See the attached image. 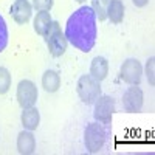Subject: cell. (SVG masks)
Here are the masks:
<instances>
[{"instance_id": "cell-14", "label": "cell", "mask_w": 155, "mask_h": 155, "mask_svg": "<svg viewBox=\"0 0 155 155\" xmlns=\"http://www.w3.org/2000/svg\"><path fill=\"white\" fill-rule=\"evenodd\" d=\"M107 19L113 25H118L124 20V5L121 0H110L107 6Z\"/></svg>"}, {"instance_id": "cell-19", "label": "cell", "mask_w": 155, "mask_h": 155, "mask_svg": "<svg viewBox=\"0 0 155 155\" xmlns=\"http://www.w3.org/2000/svg\"><path fill=\"white\" fill-rule=\"evenodd\" d=\"M54 5V0H33V8L36 11H50Z\"/></svg>"}, {"instance_id": "cell-10", "label": "cell", "mask_w": 155, "mask_h": 155, "mask_svg": "<svg viewBox=\"0 0 155 155\" xmlns=\"http://www.w3.org/2000/svg\"><path fill=\"white\" fill-rule=\"evenodd\" d=\"M17 150L22 155H31L36 150V138L31 130H23L17 137Z\"/></svg>"}, {"instance_id": "cell-22", "label": "cell", "mask_w": 155, "mask_h": 155, "mask_svg": "<svg viewBox=\"0 0 155 155\" xmlns=\"http://www.w3.org/2000/svg\"><path fill=\"white\" fill-rule=\"evenodd\" d=\"M76 2H79V3H84V2H85V0H76Z\"/></svg>"}, {"instance_id": "cell-4", "label": "cell", "mask_w": 155, "mask_h": 155, "mask_svg": "<svg viewBox=\"0 0 155 155\" xmlns=\"http://www.w3.org/2000/svg\"><path fill=\"white\" fill-rule=\"evenodd\" d=\"M101 82L96 81L95 78H92L90 74H82L78 81V85H76V92L79 95L81 101L84 104L90 106L98 99V96L101 95Z\"/></svg>"}, {"instance_id": "cell-12", "label": "cell", "mask_w": 155, "mask_h": 155, "mask_svg": "<svg viewBox=\"0 0 155 155\" xmlns=\"http://www.w3.org/2000/svg\"><path fill=\"white\" fill-rule=\"evenodd\" d=\"M39 123H41V113L36 107H28V109H23L22 112V124L27 130H34L37 129Z\"/></svg>"}, {"instance_id": "cell-17", "label": "cell", "mask_w": 155, "mask_h": 155, "mask_svg": "<svg viewBox=\"0 0 155 155\" xmlns=\"http://www.w3.org/2000/svg\"><path fill=\"white\" fill-rule=\"evenodd\" d=\"M11 87V74L5 67H0V95H5Z\"/></svg>"}, {"instance_id": "cell-1", "label": "cell", "mask_w": 155, "mask_h": 155, "mask_svg": "<svg viewBox=\"0 0 155 155\" xmlns=\"http://www.w3.org/2000/svg\"><path fill=\"white\" fill-rule=\"evenodd\" d=\"M96 14L92 6H81L68 17L65 25L67 41L82 53H88L96 44L98 27Z\"/></svg>"}, {"instance_id": "cell-13", "label": "cell", "mask_w": 155, "mask_h": 155, "mask_svg": "<svg viewBox=\"0 0 155 155\" xmlns=\"http://www.w3.org/2000/svg\"><path fill=\"white\" fill-rule=\"evenodd\" d=\"M42 87L45 92L48 93H54L61 87V76L54 70H47L42 76Z\"/></svg>"}, {"instance_id": "cell-11", "label": "cell", "mask_w": 155, "mask_h": 155, "mask_svg": "<svg viewBox=\"0 0 155 155\" xmlns=\"http://www.w3.org/2000/svg\"><path fill=\"white\" fill-rule=\"evenodd\" d=\"M109 74V62L106 58L102 56H96L92 64H90V76L95 78L96 81H104Z\"/></svg>"}, {"instance_id": "cell-7", "label": "cell", "mask_w": 155, "mask_h": 155, "mask_svg": "<svg viewBox=\"0 0 155 155\" xmlns=\"http://www.w3.org/2000/svg\"><path fill=\"white\" fill-rule=\"evenodd\" d=\"M141 76H143V67L138 59H126L121 65V70H120V78L130 84V85H138L141 82Z\"/></svg>"}, {"instance_id": "cell-8", "label": "cell", "mask_w": 155, "mask_h": 155, "mask_svg": "<svg viewBox=\"0 0 155 155\" xmlns=\"http://www.w3.org/2000/svg\"><path fill=\"white\" fill-rule=\"evenodd\" d=\"M123 106L129 113H137L143 107V92L137 85L129 87L123 95Z\"/></svg>"}, {"instance_id": "cell-20", "label": "cell", "mask_w": 155, "mask_h": 155, "mask_svg": "<svg viewBox=\"0 0 155 155\" xmlns=\"http://www.w3.org/2000/svg\"><path fill=\"white\" fill-rule=\"evenodd\" d=\"M153 62H155V58H150L146 64V76H147V81H149L150 85L155 84V79H153V65L155 64Z\"/></svg>"}, {"instance_id": "cell-5", "label": "cell", "mask_w": 155, "mask_h": 155, "mask_svg": "<svg viewBox=\"0 0 155 155\" xmlns=\"http://www.w3.org/2000/svg\"><path fill=\"white\" fill-rule=\"evenodd\" d=\"M93 104H95V110H93L95 120L106 126L110 124L112 116L115 113V99L109 95H99Z\"/></svg>"}, {"instance_id": "cell-18", "label": "cell", "mask_w": 155, "mask_h": 155, "mask_svg": "<svg viewBox=\"0 0 155 155\" xmlns=\"http://www.w3.org/2000/svg\"><path fill=\"white\" fill-rule=\"evenodd\" d=\"M6 45H8V27L3 16L0 14V53L6 48Z\"/></svg>"}, {"instance_id": "cell-21", "label": "cell", "mask_w": 155, "mask_h": 155, "mask_svg": "<svg viewBox=\"0 0 155 155\" xmlns=\"http://www.w3.org/2000/svg\"><path fill=\"white\" fill-rule=\"evenodd\" d=\"M132 2H134V5H135V6L143 8V6H146V5H147L149 0H132Z\"/></svg>"}, {"instance_id": "cell-2", "label": "cell", "mask_w": 155, "mask_h": 155, "mask_svg": "<svg viewBox=\"0 0 155 155\" xmlns=\"http://www.w3.org/2000/svg\"><path fill=\"white\" fill-rule=\"evenodd\" d=\"M104 126L106 124L96 121V123H90L85 127L84 143H85V147H87V150L90 153H96V152H99L102 147H104L107 135H109V130Z\"/></svg>"}, {"instance_id": "cell-15", "label": "cell", "mask_w": 155, "mask_h": 155, "mask_svg": "<svg viewBox=\"0 0 155 155\" xmlns=\"http://www.w3.org/2000/svg\"><path fill=\"white\" fill-rule=\"evenodd\" d=\"M51 22L53 20H51V16H50L48 11H37L36 19H34V31L39 36H45Z\"/></svg>"}, {"instance_id": "cell-6", "label": "cell", "mask_w": 155, "mask_h": 155, "mask_svg": "<svg viewBox=\"0 0 155 155\" xmlns=\"http://www.w3.org/2000/svg\"><path fill=\"white\" fill-rule=\"evenodd\" d=\"M39 93H37V87L33 81L30 79H23L17 85V102L22 109H28L34 107L37 102Z\"/></svg>"}, {"instance_id": "cell-3", "label": "cell", "mask_w": 155, "mask_h": 155, "mask_svg": "<svg viewBox=\"0 0 155 155\" xmlns=\"http://www.w3.org/2000/svg\"><path fill=\"white\" fill-rule=\"evenodd\" d=\"M44 37H45V42H47V47H48V51H50L51 56L61 58L64 53H65L68 41H67L65 34L62 33V28H61L59 22H54V20L51 22L50 28L47 30Z\"/></svg>"}, {"instance_id": "cell-9", "label": "cell", "mask_w": 155, "mask_h": 155, "mask_svg": "<svg viewBox=\"0 0 155 155\" xmlns=\"http://www.w3.org/2000/svg\"><path fill=\"white\" fill-rule=\"evenodd\" d=\"M9 14L14 19V22H17L19 25H23L31 19L33 5L28 3V0H16V2L11 5Z\"/></svg>"}, {"instance_id": "cell-16", "label": "cell", "mask_w": 155, "mask_h": 155, "mask_svg": "<svg viewBox=\"0 0 155 155\" xmlns=\"http://www.w3.org/2000/svg\"><path fill=\"white\" fill-rule=\"evenodd\" d=\"M110 3V0H92V8L96 14V19L101 22L107 19V6Z\"/></svg>"}]
</instances>
